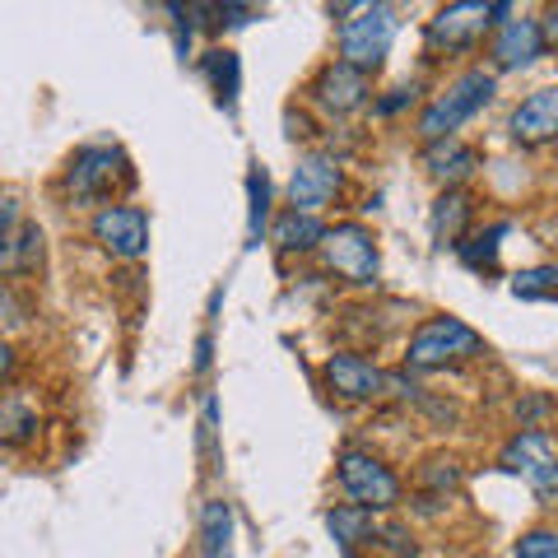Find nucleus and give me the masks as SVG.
Masks as SVG:
<instances>
[{
  "instance_id": "nucleus-1",
  "label": "nucleus",
  "mask_w": 558,
  "mask_h": 558,
  "mask_svg": "<svg viewBox=\"0 0 558 558\" xmlns=\"http://www.w3.org/2000/svg\"><path fill=\"white\" fill-rule=\"evenodd\" d=\"M488 98H494V75H488V70H465V75H457L418 112V140H424V145L451 140L470 117L488 108Z\"/></svg>"
},
{
  "instance_id": "nucleus-2",
  "label": "nucleus",
  "mask_w": 558,
  "mask_h": 558,
  "mask_svg": "<svg viewBox=\"0 0 558 558\" xmlns=\"http://www.w3.org/2000/svg\"><path fill=\"white\" fill-rule=\"evenodd\" d=\"M512 5H480V0H461V5H442L424 28V43L433 57H457V51H475L488 28L508 24Z\"/></svg>"
},
{
  "instance_id": "nucleus-3",
  "label": "nucleus",
  "mask_w": 558,
  "mask_h": 558,
  "mask_svg": "<svg viewBox=\"0 0 558 558\" xmlns=\"http://www.w3.org/2000/svg\"><path fill=\"white\" fill-rule=\"evenodd\" d=\"M480 354H484V336L470 330L461 317H428L405 344V363L418 373L451 368V363H465V359H480Z\"/></svg>"
},
{
  "instance_id": "nucleus-4",
  "label": "nucleus",
  "mask_w": 558,
  "mask_h": 558,
  "mask_svg": "<svg viewBox=\"0 0 558 558\" xmlns=\"http://www.w3.org/2000/svg\"><path fill=\"white\" fill-rule=\"evenodd\" d=\"M349 20L340 24V61L359 70H377L396 43V10L391 5H340Z\"/></svg>"
},
{
  "instance_id": "nucleus-5",
  "label": "nucleus",
  "mask_w": 558,
  "mask_h": 558,
  "mask_svg": "<svg viewBox=\"0 0 558 558\" xmlns=\"http://www.w3.org/2000/svg\"><path fill=\"white\" fill-rule=\"evenodd\" d=\"M317 252H322V266L330 275L349 279V284H359V289L377 284L381 256H377V238L363 229V223H336V229H326Z\"/></svg>"
},
{
  "instance_id": "nucleus-6",
  "label": "nucleus",
  "mask_w": 558,
  "mask_h": 558,
  "mask_svg": "<svg viewBox=\"0 0 558 558\" xmlns=\"http://www.w3.org/2000/svg\"><path fill=\"white\" fill-rule=\"evenodd\" d=\"M117 186H131V163H126V154L112 149V145L80 149L65 168V196L80 201V205L108 201Z\"/></svg>"
},
{
  "instance_id": "nucleus-7",
  "label": "nucleus",
  "mask_w": 558,
  "mask_h": 558,
  "mask_svg": "<svg viewBox=\"0 0 558 558\" xmlns=\"http://www.w3.org/2000/svg\"><path fill=\"white\" fill-rule=\"evenodd\" d=\"M336 475H340V488H344V498L354 502V508H368V512H387L400 502V480H396V470L387 461H377L373 451H359V447H349L340 465H336Z\"/></svg>"
},
{
  "instance_id": "nucleus-8",
  "label": "nucleus",
  "mask_w": 558,
  "mask_h": 558,
  "mask_svg": "<svg viewBox=\"0 0 558 558\" xmlns=\"http://www.w3.org/2000/svg\"><path fill=\"white\" fill-rule=\"evenodd\" d=\"M502 470L508 475H521L539 498H558V447L549 433L539 428H521L517 438H508V447H502Z\"/></svg>"
},
{
  "instance_id": "nucleus-9",
  "label": "nucleus",
  "mask_w": 558,
  "mask_h": 558,
  "mask_svg": "<svg viewBox=\"0 0 558 558\" xmlns=\"http://www.w3.org/2000/svg\"><path fill=\"white\" fill-rule=\"evenodd\" d=\"M326 387L336 391L340 400H349V405H363V400H377V396H414V387H405L400 377L381 373L377 363L359 359V354H330L326 359Z\"/></svg>"
},
{
  "instance_id": "nucleus-10",
  "label": "nucleus",
  "mask_w": 558,
  "mask_h": 558,
  "mask_svg": "<svg viewBox=\"0 0 558 558\" xmlns=\"http://www.w3.org/2000/svg\"><path fill=\"white\" fill-rule=\"evenodd\" d=\"M340 186H344V172L330 154H303L289 178V201L299 215H322V209L336 201Z\"/></svg>"
},
{
  "instance_id": "nucleus-11",
  "label": "nucleus",
  "mask_w": 558,
  "mask_h": 558,
  "mask_svg": "<svg viewBox=\"0 0 558 558\" xmlns=\"http://www.w3.org/2000/svg\"><path fill=\"white\" fill-rule=\"evenodd\" d=\"M94 238L121 260H140L149 252V215L140 205H108L94 215Z\"/></svg>"
},
{
  "instance_id": "nucleus-12",
  "label": "nucleus",
  "mask_w": 558,
  "mask_h": 558,
  "mask_svg": "<svg viewBox=\"0 0 558 558\" xmlns=\"http://www.w3.org/2000/svg\"><path fill=\"white\" fill-rule=\"evenodd\" d=\"M312 98L317 108H326L330 117H349L359 112L363 102L373 98V75L359 65H344V61H330L317 80H312Z\"/></svg>"
},
{
  "instance_id": "nucleus-13",
  "label": "nucleus",
  "mask_w": 558,
  "mask_h": 558,
  "mask_svg": "<svg viewBox=\"0 0 558 558\" xmlns=\"http://www.w3.org/2000/svg\"><path fill=\"white\" fill-rule=\"evenodd\" d=\"M545 51H549L545 28H539V20H526V14L508 20L494 33V43H488V57H494L498 70H526L545 57Z\"/></svg>"
},
{
  "instance_id": "nucleus-14",
  "label": "nucleus",
  "mask_w": 558,
  "mask_h": 558,
  "mask_svg": "<svg viewBox=\"0 0 558 558\" xmlns=\"http://www.w3.org/2000/svg\"><path fill=\"white\" fill-rule=\"evenodd\" d=\"M508 131L517 145H549V140H558V89H535L531 98H521Z\"/></svg>"
},
{
  "instance_id": "nucleus-15",
  "label": "nucleus",
  "mask_w": 558,
  "mask_h": 558,
  "mask_svg": "<svg viewBox=\"0 0 558 558\" xmlns=\"http://www.w3.org/2000/svg\"><path fill=\"white\" fill-rule=\"evenodd\" d=\"M424 168H428V178H438L442 186H461L470 172L484 168L480 159V149L475 145H465V140H438V145H428L424 149Z\"/></svg>"
},
{
  "instance_id": "nucleus-16",
  "label": "nucleus",
  "mask_w": 558,
  "mask_h": 558,
  "mask_svg": "<svg viewBox=\"0 0 558 558\" xmlns=\"http://www.w3.org/2000/svg\"><path fill=\"white\" fill-rule=\"evenodd\" d=\"M470 219H475V201H470V191L461 186H447L438 201H433V242L438 247H461L465 242V229Z\"/></svg>"
},
{
  "instance_id": "nucleus-17",
  "label": "nucleus",
  "mask_w": 558,
  "mask_h": 558,
  "mask_svg": "<svg viewBox=\"0 0 558 558\" xmlns=\"http://www.w3.org/2000/svg\"><path fill=\"white\" fill-rule=\"evenodd\" d=\"M326 531L330 539L344 549V554H354L359 545H377V517L368 508H354V502H336V508L326 512Z\"/></svg>"
},
{
  "instance_id": "nucleus-18",
  "label": "nucleus",
  "mask_w": 558,
  "mask_h": 558,
  "mask_svg": "<svg viewBox=\"0 0 558 558\" xmlns=\"http://www.w3.org/2000/svg\"><path fill=\"white\" fill-rule=\"evenodd\" d=\"M43 266V229L20 223L14 233L0 238V275H33Z\"/></svg>"
},
{
  "instance_id": "nucleus-19",
  "label": "nucleus",
  "mask_w": 558,
  "mask_h": 558,
  "mask_svg": "<svg viewBox=\"0 0 558 558\" xmlns=\"http://www.w3.org/2000/svg\"><path fill=\"white\" fill-rule=\"evenodd\" d=\"M322 238H326L322 215H299V209H289V215H279V223H275L279 252H317Z\"/></svg>"
},
{
  "instance_id": "nucleus-20",
  "label": "nucleus",
  "mask_w": 558,
  "mask_h": 558,
  "mask_svg": "<svg viewBox=\"0 0 558 558\" xmlns=\"http://www.w3.org/2000/svg\"><path fill=\"white\" fill-rule=\"evenodd\" d=\"M229 535H233V508L223 498H209L205 517H201V545H205V554L223 558V549H229Z\"/></svg>"
},
{
  "instance_id": "nucleus-21",
  "label": "nucleus",
  "mask_w": 558,
  "mask_h": 558,
  "mask_svg": "<svg viewBox=\"0 0 558 558\" xmlns=\"http://www.w3.org/2000/svg\"><path fill=\"white\" fill-rule=\"evenodd\" d=\"M205 75H209V84H215L219 102H229V108H233V98H238V75H242L238 51H229V47L205 51Z\"/></svg>"
},
{
  "instance_id": "nucleus-22",
  "label": "nucleus",
  "mask_w": 558,
  "mask_h": 558,
  "mask_svg": "<svg viewBox=\"0 0 558 558\" xmlns=\"http://www.w3.org/2000/svg\"><path fill=\"white\" fill-rule=\"evenodd\" d=\"M512 293L526 303H558V266H535L512 275Z\"/></svg>"
},
{
  "instance_id": "nucleus-23",
  "label": "nucleus",
  "mask_w": 558,
  "mask_h": 558,
  "mask_svg": "<svg viewBox=\"0 0 558 558\" xmlns=\"http://www.w3.org/2000/svg\"><path fill=\"white\" fill-rule=\"evenodd\" d=\"M33 438H38V414L20 405V400H5V405H0V442L24 447Z\"/></svg>"
},
{
  "instance_id": "nucleus-24",
  "label": "nucleus",
  "mask_w": 558,
  "mask_h": 558,
  "mask_svg": "<svg viewBox=\"0 0 558 558\" xmlns=\"http://www.w3.org/2000/svg\"><path fill=\"white\" fill-rule=\"evenodd\" d=\"M418 488H428V498H447L451 488L461 484V465L451 457H428L424 465H418Z\"/></svg>"
},
{
  "instance_id": "nucleus-25",
  "label": "nucleus",
  "mask_w": 558,
  "mask_h": 558,
  "mask_svg": "<svg viewBox=\"0 0 558 558\" xmlns=\"http://www.w3.org/2000/svg\"><path fill=\"white\" fill-rule=\"evenodd\" d=\"M247 196H252V209H247V238L260 242V229H266V219H270V178H266V168H252L247 172Z\"/></svg>"
},
{
  "instance_id": "nucleus-26",
  "label": "nucleus",
  "mask_w": 558,
  "mask_h": 558,
  "mask_svg": "<svg viewBox=\"0 0 558 558\" xmlns=\"http://www.w3.org/2000/svg\"><path fill=\"white\" fill-rule=\"evenodd\" d=\"M508 233V229H488V233H475V238H465L461 242V260L470 270H494L498 266V238Z\"/></svg>"
},
{
  "instance_id": "nucleus-27",
  "label": "nucleus",
  "mask_w": 558,
  "mask_h": 558,
  "mask_svg": "<svg viewBox=\"0 0 558 558\" xmlns=\"http://www.w3.org/2000/svg\"><path fill=\"white\" fill-rule=\"evenodd\" d=\"M512 558H558V531L535 526L512 545Z\"/></svg>"
},
{
  "instance_id": "nucleus-28",
  "label": "nucleus",
  "mask_w": 558,
  "mask_h": 558,
  "mask_svg": "<svg viewBox=\"0 0 558 558\" xmlns=\"http://www.w3.org/2000/svg\"><path fill=\"white\" fill-rule=\"evenodd\" d=\"M377 545H381V554H387V558H414L418 554L414 535L405 526H381L377 531Z\"/></svg>"
},
{
  "instance_id": "nucleus-29",
  "label": "nucleus",
  "mask_w": 558,
  "mask_h": 558,
  "mask_svg": "<svg viewBox=\"0 0 558 558\" xmlns=\"http://www.w3.org/2000/svg\"><path fill=\"white\" fill-rule=\"evenodd\" d=\"M414 98H418V84H400V89H391L387 98L373 102V112H377V117H396V112H405Z\"/></svg>"
},
{
  "instance_id": "nucleus-30",
  "label": "nucleus",
  "mask_w": 558,
  "mask_h": 558,
  "mask_svg": "<svg viewBox=\"0 0 558 558\" xmlns=\"http://www.w3.org/2000/svg\"><path fill=\"white\" fill-rule=\"evenodd\" d=\"M5 233H14V201L0 191V238H5Z\"/></svg>"
},
{
  "instance_id": "nucleus-31",
  "label": "nucleus",
  "mask_w": 558,
  "mask_h": 558,
  "mask_svg": "<svg viewBox=\"0 0 558 558\" xmlns=\"http://www.w3.org/2000/svg\"><path fill=\"white\" fill-rule=\"evenodd\" d=\"M539 28H545V43H549V47H558V5H549V10H545V20H539Z\"/></svg>"
},
{
  "instance_id": "nucleus-32",
  "label": "nucleus",
  "mask_w": 558,
  "mask_h": 558,
  "mask_svg": "<svg viewBox=\"0 0 558 558\" xmlns=\"http://www.w3.org/2000/svg\"><path fill=\"white\" fill-rule=\"evenodd\" d=\"M10 368H14V349H10L5 340H0V381L10 377Z\"/></svg>"
},
{
  "instance_id": "nucleus-33",
  "label": "nucleus",
  "mask_w": 558,
  "mask_h": 558,
  "mask_svg": "<svg viewBox=\"0 0 558 558\" xmlns=\"http://www.w3.org/2000/svg\"><path fill=\"white\" fill-rule=\"evenodd\" d=\"M0 312H5V289H0Z\"/></svg>"
}]
</instances>
